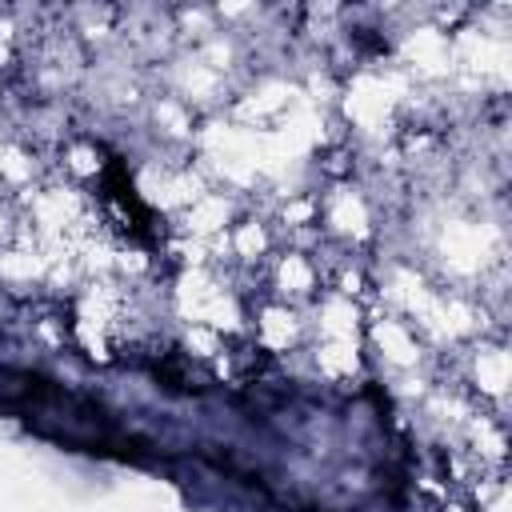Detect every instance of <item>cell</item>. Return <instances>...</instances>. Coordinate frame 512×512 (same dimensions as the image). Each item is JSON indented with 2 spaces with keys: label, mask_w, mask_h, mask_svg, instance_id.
I'll list each match as a JSON object with an SVG mask.
<instances>
[{
  "label": "cell",
  "mask_w": 512,
  "mask_h": 512,
  "mask_svg": "<svg viewBox=\"0 0 512 512\" xmlns=\"http://www.w3.org/2000/svg\"><path fill=\"white\" fill-rule=\"evenodd\" d=\"M308 512H316V508H308Z\"/></svg>",
  "instance_id": "cell-1"
}]
</instances>
